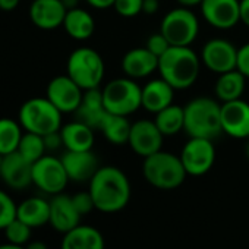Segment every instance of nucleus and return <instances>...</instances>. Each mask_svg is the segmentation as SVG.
Returning a JSON list of instances; mask_svg holds the SVG:
<instances>
[{
  "label": "nucleus",
  "mask_w": 249,
  "mask_h": 249,
  "mask_svg": "<svg viewBox=\"0 0 249 249\" xmlns=\"http://www.w3.org/2000/svg\"><path fill=\"white\" fill-rule=\"evenodd\" d=\"M62 27L71 38L76 41H85L92 37L95 31V19L88 11L78 6L66 12Z\"/></svg>",
  "instance_id": "25"
},
{
  "label": "nucleus",
  "mask_w": 249,
  "mask_h": 249,
  "mask_svg": "<svg viewBox=\"0 0 249 249\" xmlns=\"http://www.w3.org/2000/svg\"><path fill=\"white\" fill-rule=\"evenodd\" d=\"M85 2H87L91 8L100 9V11L113 8V5H114V0H85Z\"/></svg>",
  "instance_id": "40"
},
{
  "label": "nucleus",
  "mask_w": 249,
  "mask_h": 249,
  "mask_svg": "<svg viewBox=\"0 0 249 249\" xmlns=\"http://www.w3.org/2000/svg\"><path fill=\"white\" fill-rule=\"evenodd\" d=\"M246 157L249 159V141H248V144H246Z\"/></svg>",
  "instance_id": "47"
},
{
  "label": "nucleus",
  "mask_w": 249,
  "mask_h": 249,
  "mask_svg": "<svg viewBox=\"0 0 249 249\" xmlns=\"http://www.w3.org/2000/svg\"><path fill=\"white\" fill-rule=\"evenodd\" d=\"M176 2L179 3V6L192 9L195 6H201V3L204 2V0H176Z\"/></svg>",
  "instance_id": "43"
},
{
  "label": "nucleus",
  "mask_w": 249,
  "mask_h": 249,
  "mask_svg": "<svg viewBox=\"0 0 249 249\" xmlns=\"http://www.w3.org/2000/svg\"><path fill=\"white\" fill-rule=\"evenodd\" d=\"M160 9V2L159 0H144V5H142V14L145 15H154L157 14Z\"/></svg>",
  "instance_id": "39"
},
{
  "label": "nucleus",
  "mask_w": 249,
  "mask_h": 249,
  "mask_svg": "<svg viewBox=\"0 0 249 249\" xmlns=\"http://www.w3.org/2000/svg\"><path fill=\"white\" fill-rule=\"evenodd\" d=\"M62 3H63V5H65V8L69 11V9H75V8H78L79 0H62Z\"/></svg>",
  "instance_id": "45"
},
{
  "label": "nucleus",
  "mask_w": 249,
  "mask_h": 249,
  "mask_svg": "<svg viewBox=\"0 0 249 249\" xmlns=\"http://www.w3.org/2000/svg\"><path fill=\"white\" fill-rule=\"evenodd\" d=\"M17 217L33 229L44 226L50 221V201L40 196L27 198L18 205Z\"/></svg>",
  "instance_id": "26"
},
{
  "label": "nucleus",
  "mask_w": 249,
  "mask_h": 249,
  "mask_svg": "<svg viewBox=\"0 0 249 249\" xmlns=\"http://www.w3.org/2000/svg\"><path fill=\"white\" fill-rule=\"evenodd\" d=\"M164 135L160 132L154 120L141 119L132 123L128 145L137 156L145 159L161 150Z\"/></svg>",
  "instance_id": "12"
},
{
  "label": "nucleus",
  "mask_w": 249,
  "mask_h": 249,
  "mask_svg": "<svg viewBox=\"0 0 249 249\" xmlns=\"http://www.w3.org/2000/svg\"><path fill=\"white\" fill-rule=\"evenodd\" d=\"M66 12L68 9L62 0H33L30 5V19L43 31H52L62 27Z\"/></svg>",
  "instance_id": "17"
},
{
  "label": "nucleus",
  "mask_w": 249,
  "mask_h": 249,
  "mask_svg": "<svg viewBox=\"0 0 249 249\" xmlns=\"http://www.w3.org/2000/svg\"><path fill=\"white\" fill-rule=\"evenodd\" d=\"M88 191L94 199L95 210L107 214L123 210L131 199V182L114 166H100L89 180Z\"/></svg>",
  "instance_id": "1"
},
{
  "label": "nucleus",
  "mask_w": 249,
  "mask_h": 249,
  "mask_svg": "<svg viewBox=\"0 0 249 249\" xmlns=\"http://www.w3.org/2000/svg\"><path fill=\"white\" fill-rule=\"evenodd\" d=\"M132 123L126 116H119L108 113L104 116L98 131L103 134V137L113 145H124L129 141Z\"/></svg>",
  "instance_id": "28"
},
{
  "label": "nucleus",
  "mask_w": 249,
  "mask_h": 249,
  "mask_svg": "<svg viewBox=\"0 0 249 249\" xmlns=\"http://www.w3.org/2000/svg\"><path fill=\"white\" fill-rule=\"evenodd\" d=\"M240 22L249 28V0H240Z\"/></svg>",
  "instance_id": "41"
},
{
  "label": "nucleus",
  "mask_w": 249,
  "mask_h": 249,
  "mask_svg": "<svg viewBox=\"0 0 249 249\" xmlns=\"http://www.w3.org/2000/svg\"><path fill=\"white\" fill-rule=\"evenodd\" d=\"M157 71L175 89L183 91L196 82L201 71V57L191 47L172 46L159 57Z\"/></svg>",
  "instance_id": "2"
},
{
  "label": "nucleus",
  "mask_w": 249,
  "mask_h": 249,
  "mask_svg": "<svg viewBox=\"0 0 249 249\" xmlns=\"http://www.w3.org/2000/svg\"><path fill=\"white\" fill-rule=\"evenodd\" d=\"M237 49L224 38L208 40L201 50V63L217 75L234 71L237 65Z\"/></svg>",
  "instance_id": "11"
},
{
  "label": "nucleus",
  "mask_w": 249,
  "mask_h": 249,
  "mask_svg": "<svg viewBox=\"0 0 249 249\" xmlns=\"http://www.w3.org/2000/svg\"><path fill=\"white\" fill-rule=\"evenodd\" d=\"M0 178L12 189H25L33 183V163L18 151L6 154L0 164Z\"/></svg>",
  "instance_id": "16"
},
{
  "label": "nucleus",
  "mask_w": 249,
  "mask_h": 249,
  "mask_svg": "<svg viewBox=\"0 0 249 249\" xmlns=\"http://www.w3.org/2000/svg\"><path fill=\"white\" fill-rule=\"evenodd\" d=\"M24 132L19 120L0 117V154L6 156L17 151Z\"/></svg>",
  "instance_id": "30"
},
{
  "label": "nucleus",
  "mask_w": 249,
  "mask_h": 249,
  "mask_svg": "<svg viewBox=\"0 0 249 249\" xmlns=\"http://www.w3.org/2000/svg\"><path fill=\"white\" fill-rule=\"evenodd\" d=\"M0 249H25V246H21V245H15V243L6 242V243H3V245H0Z\"/></svg>",
  "instance_id": "46"
},
{
  "label": "nucleus",
  "mask_w": 249,
  "mask_h": 249,
  "mask_svg": "<svg viewBox=\"0 0 249 249\" xmlns=\"http://www.w3.org/2000/svg\"><path fill=\"white\" fill-rule=\"evenodd\" d=\"M25 249H49V246L43 242V240H30L25 245Z\"/></svg>",
  "instance_id": "44"
},
{
  "label": "nucleus",
  "mask_w": 249,
  "mask_h": 249,
  "mask_svg": "<svg viewBox=\"0 0 249 249\" xmlns=\"http://www.w3.org/2000/svg\"><path fill=\"white\" fill-rule=\"evenodd\" d=\"M63 147L68 151H88L94 147V129L81 120L69 122L60 128Z\"/></svg>",
  "instance_id": "22"
},
{
  "label": "nucleus",
  "mask_w": 249,
  "mask_h": 249,
  "mask_svg": "<svg viewBox=\"0 0 249 249\" xmlns=\"http://www.w3.org/2000/svg\"><path fill=\"white\" fill-rule=\"evenodd\" d=\"M175 88L161 76L148 81L142 87V108L148 113L157 114L163 108L173 104Z\"/></svg>",
  "instance_id": "21"
},
{
  "label": "nucleus",
  "mask_w": 249,
  "mask_h": 249,
  "mask_svg": "<svg viewBox=\"0 0 249 249\" xmlns=\"http://www.w3.org/2000/svg\"><path fill=\"white\" fill-rule=\"evenodd\" d=\"M236 69L246 78L249 79V43L240 46L237 49V65Z\"/></svg>",
  "instance_id": "37"
},
{
  "label": "nucleus",
  "mask_w": 249,
  "mask_h": 249,
  "mask_svg": "<svg viewBox=\"0 0 249 249\" xmlns=\"http://www.w3.org/2000/svg\"><path fill=\"white\" fill-rule=\"evenodd\" d=\"M104 237L92 226H76L63 234L60 249H104Z\"/></svg>",
  "instance_id": "24"
},
{
  "label": "nucleus",
  "mask_w": 249,
  "mask_h": 249,
  "mask_svg": "<svg viewBox=\"0 0 249 249\" xmlns=\"http://www.w3.org/2000/svg\"><path fill=\"white\" fill-rule=\"evenodd\" d=\"M46 97L63 114L75 113L82 101L84 89L69 75H59L49 82Z\"/></svg>",
  "instance_id": "14"
},
{
  "label": "nucleus",
  "mask_w": 249,
  "mask_h": 249,
  "mask_svg": "<svg viewBox=\"0 0 249 249\" xmlns=\"http://www.w3.org/2000/svg\"><path fill=\"white\" fill-rule=\"evenodd\" d=\"M44 138V144H46V150L47 151H56L60 147H63V141H62V135L60 131L57 132H52L43 137Z\"/></svg>",
  "instance_id": "38"
},
{
  "label": "nucleus",
  "mask_w": 249,
  "mask_h": 249,
  "mask_svg": "<svg viewBox=\"0 0 249 249\" xmlns=\"http://www.w3.org/2000/svg\"><path fill=\"white\" fill-rule=\"evenodd\" d=\"M221 129L236 140L249 138V103L242 98L221 103Z\"/></svg>",
  "instance_id": "15"
},
{
  "label": "nucleus",
  "mask_w": 249,
  "mask_h": 249,
  "mask_svg": "<svg viewBox=\"0 0 249 249\" xmlns=\"http://www.w3.org/2000/svg\"><path fill=\"white\" fill-rule=\"evenodd\" d=\"M188 176H202L208 173L215 161V147L213 140L189 138L179 154Z\"/></svg>",
  "instance_id": "10"
},
{
  "label": "nucleus",
  "mask_w": 249,
  "mask_h": 249,
  "mask_svg": "<svg viewBox=\"0 0 249 249\" xmlns=\"http://www.w3.org/2000/svg\"><path fill=\"white\" fill-rule=\"evenodd\" d=\"M62 111L47 97H33L27 100L18 113V120L25 132L38 134L41 137L60 131Z\"/></svg>",
  "instance_id": "5"
},
{
  "label": "nucleus",
  "mask_w": 249,
  "mask_h": 249,
  "mask_svg": "<svg viewBox=\"0 0 249 249\" xmlns=\"http://www.w3.org/2000/svg\"><path fill=\"white\" fill-rule=\"evenodd\" d=\"M72 201L81 215H85V214L91 213L92 210H95V204H94V199H92L89 191L78 192V194L72 195Z\"/></svg>",
  "instance_id": "36"
},
{
  "label": "nucleus",
  "mask_w": 249,
  "mask_h": 249,
  "mask_svg": "<svg viewBox=\"0 0 249 249\" xmlns=\"http://www.w3.org/2000/svg\"><path fill=\"white\" fill-rule=\"evenodd\" d=\"M81 214L73 205L72 196L62 194L53 195L50 199V221L52 227L59 233H68L69 230L79 226Z\"/></svg>",
  "instance_id": "19"
},
{
  "label": "nucleus",
  "mask_w": 249,
  "mask_h": 249,
  "mask_svg": "<svg viewBox=\"0 0 249 249\" xmlns=\"http://www.w3.org/2000/svg\"><path fill=\"white\" fill-rule=\"evenodd\" d=\"M21 3V0H0V11L11 12L15 11Z\"/></svg>",
  "instance_id": "42"
},
{
  "label": "nucleus",
  "mask_w": 249,
  "mask_h": 249,
  "mask_svg": "<svg viewBox=\"0 0 249 249\" xmlns=\"http://www.w3.org/2000/svg\"><path fill=\"white\" fill-rule=\"evenodd\" d=\"M72 182H89L100 169V163L92 150L88 151H65L60 157Z\"/></svg>",
  "instance_id": "18"
},
{
  "label": "nucleus",
  "mask_w": 249,
  "mask_h": 249,
  "mask_svg": "<svg viewBox=\"0 0 249 249\" xmlns=\"http://www.w3.org/2000/svg\"><path fill=\"white\" fill-rule=\"evenodd\" d=\"M245 88H246V78L237 69H234L218 75L214 85V92L220 103H227L242 98Z\"/></svg>",
  "instance_id": "27"
},
{
  "label": "nucleus",
  "mask_w": 249,
  "mask_h": 249,
  "mask_svg": "<svg viewBox=\"0 0 249 249\" xmlns=\"http://www.w3.org/2000/svg\"><path fill=\"white\" fill-rule=\"evenodd\" d=\"M160 33L170 46L191 47L199 34V19L189 8L178 6L163 17Z\"/></svg>",
  "instance_id": "8"
},
{
  "label": "nucleus",
  "mask_w": 249,
  "mask_h": 249,
  "mask_svg": "<svg viewBox=\"0 0 249 249\" xmlns=\"http://www.w3.org/2000/svg\"><path fill=\"white\" fill-rule=\"evenodd\" d=\"M144 0H114V11L123 18H135L142 14Z\"/></svg>",
  "instance_id": "34"
},
{
  "label": "nucleus",
  "mask_w": 249,
  "mask_h": 249,
  "mask_svg": "<svg viewBox=\"0 0 249 249\" xmlns=\"http://www.w3.org/2000/svg\"><path fill=\"white\" fill-rule=\"evenodd\" d=\"M106 65L98 52L91 47L73 50L66 62V75H69L84 91L100 88L104 79Z\"/></svg>",
  "instance_id": "7"
},
{
  "label": "nucleus",
  "mask_w": 249,
  "mask_h": 249,
  "mask_svg": "<svg viewBox=\"0 0 249 249\" xmlns=\"http://www.w3.org/2000/svg\"><path fill=\"white\" fill-rule=\"evenodd\" d=\"M69 182L62 159L46 154L33 164V185L49 195L62 194Z\"/></svg>",
  "instance_id": "9"
},
{
  "label": "nucleus",
  "mask_w": 249,
  "mask_h": 249,
  "mask_svg": "<svg viewBox=\"0 0 249 249\" xmlns=\"http://www.w3.org/2000/svg\"><path fill=\"white\" fill-rule=\"evenodd\" d=\"M17 210L18 205L15 201L0 189V230H5V227L17 218Z\"/></svg>",
  "instance_id": "33"
},
{
  "label": "nucleus",
  "mask_w": 249,
  "mask_h": 249,
  "mask_svg": "<svg viewBox=\"0 0 249 249\" xmlns=\"http://www.w3.org/2000/svg\"><path fill=\"white\" fill-rule=\"evenodd\" d=\"M2 160H3V156H2V154H0V164H2Z\"/></svg>",
  "instance_id": "48"
},
{
  "label": "nucleus",
  "mask_w": 249,
  "mask_h": 249,
  "mask_svg": "<svg viewBox=\"0 0 249 249\" xmlns=\"http://www.w3.org/2000/svg\"><path fill=\"white\" fill-rule=\"evenodd\" d=\"M185 132L189 138L215 140L223 134L221 103L210 97H196L183 106Z\"/></svg>",
  "instance_id": "3"
},
{
  "label": "nucleus",
  "mask_w": 249,
  "mask_h": 249,
  "mask_svg": "<svg viewBox=\"0 0 249 249\" xmlns=\"http://www.w3.org/2000/svg\"><path fill=\"white\" fill-rule=\"evenodd\" d=\"M154 122L164 137H175L185 131V110L182 106L173 103L159 111L154 117Z\"/></svg>",
  "instance_id": "29"
},
{
  "label": "nucleus",
  "mask_w": 249,
  "mask_h": 249,
  "mask_svg": "<svg viewBox=\"0 0 249 249\" xmlns=\"http://www.w3.org/2000/svg\"><path fill=\"white\" fill-rule=\"evenodd\" d=\"M145 47H147L153 54H156L157 57H160V56H163V54L169 50V47H172V46H170V43L167 41V38L159 31V33H154V34H151V36L148 37Z\"/></svg>",
  "instance_id": "35"
},
{
  "label": "nucleus",
  "mask_w": 249,
  "mask_h": 249,
  "mask_svg": "<svg viewBox=\"0 0 249 249\" xmlns=\"http://www.w3.org/2000/svg\"><path fill=\"white\" fill-rule=\"evenodd\" d=\"M159 69V57L147 47H135L122 59V71L124 76L132 79H144Z\"/></svg>",
  "instance_id": "20"
},
{
  "label": "nucleus",
  "mask_w": 249,
  "mask_h": 249,
  "mask_svg": "<svg viewBox=\"0 0 249 249\" xmlns=\"http://www.w3.org/2000/svg\"><path fill=\"white\" fill-rule=\"evenodd\" d=\"M75 114H76L78 120L87 123L94 131H98L104 116L107 114L101 89L92 88V89L84 91L82 101H81L78 110L75 111Z\"/></svg>",
  "instance_id": "23"
},
{
  "label": "nucleus",
  "mask_w": 249,
  "mask_h": 249,
  "mask_svg": "<svg viewBox=\"0 0 249 249\" xmlns=\"http://www.w3.org/2000/svg\"><path fill=\"white\" fill-rule=\"evenodd\" d=\"M199 8L204 21L215 30L227 31L240 22V0H204Z\"/></svg>",
  "instance_id": "13"
},
{
  "label": "nucleus",
  "mask_w": 249,
  "mask_h": 249,
  "mask_svg": "<svg viewBox=\"0 0 249 249\" xmlns=\"http://www.w3.org/2000/svg\"><path fill=\"white\" fill-rule=\"evenodd\" d=\"M142 175L151 186L161 191L179 188L188 176L180 157L163 150L144 159Z\"/></svg>",
  "instance_id": "4"
},
{
  "label": "nucleus",
  "mask_w": 249,
  "mask_h": 249,
  "mask_svg": "<svg viewBox=\"0 0 249 249\" xmlns=\"http://www.w3.org/2000/svg\"><path fill=\"white\" fill-rule=\"evenodd\" d=\"M101 92L108 113L129 117L142 107V87L132 78L111 79L103 87Z\"/></svg>",
  "instance_id": "6"
},
{
  "label": "nucleus",
  "mask_w": 249,
  "mask_h": 249,
  "mask_svg": "<svg viewBox=\"0 0 249 249\" xmlns=\"http://www.w3.org/2000/svg\"><path fill=\"white\" fill-rule=\"evenodd\" d=\"M5 236H6V240L11 242V243H15V245H21V246H25L30 240H31V231H33V227L28 226L27 223H24L22 220H19L18 217L11 221L6 227H5Z\"/></svg>",
  "instance_id": "32"
},
{
  "label": "nucleus",
  "mask_w": 249,
  "mask_h": 249,
  "mask_svg": "<svg viewBox=\"0 0 249 249\" xmlns=\"http://www.w3.org/2000/svg\"><path fill=\"white\" fill-rule=\"evenodd\" d=\"M17 151L33 164L37 160H40L43 156H46V153H47L44 138L41 135L33 134V132H24Z\"/></svg>",
  "instance_id": "31"
}]
</instances>
